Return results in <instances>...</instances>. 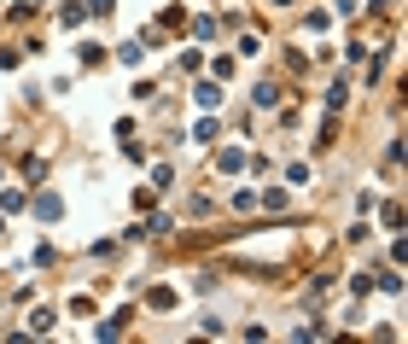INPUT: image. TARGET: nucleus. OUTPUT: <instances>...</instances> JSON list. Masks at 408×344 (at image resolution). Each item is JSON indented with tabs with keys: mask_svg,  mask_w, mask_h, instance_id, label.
Wrapping results in <instances>:
<instances>
[{
	"mask_svg": "<svg viewBox=\"0 0 408 344\" xmlns=\"http://www.w3.org/2000/svg\"><path fill=\"white\" fill-rule=\"evenodd\" d=\"M199 105H204V111H216V105H222V88H216V82H199Z\"/></svg>",
	"mask_w": 408,
	"mask_h": 344,
	"instance_id": "f257e3e1",
	"label": "nucleus"
},
{
	"mask_svg": "<svg viewBox=\"0 0 408 344\" xmlns=\"http://www.w3.org/2000/svg\"><path fill=\"white\" fill-rule=\"evenodd\" d=\"M58 211H65V204H58L53 193H47V199H35V216H47V222H58Z\"/></svg>",
	"mask_w": 408,
	"mask_h": 344,
	"instance_id": "f03ea898",
	"label": "nucleus"
},
{
	"mask_svg": "<svg viewBox=\"0 0 408 344\" xmlns=\"http://www.w3.org/2000/svg\"><path fill=\"white\" fill-rule=\"evenodd\" d=\"M268 6H298V0H268Z\"/></svg>",
	"mask_w": 408,
	"mask_h": 344,
	"instance_id": "7ed1b4c3",
	"label": "nucleus"
}]
</instances>
